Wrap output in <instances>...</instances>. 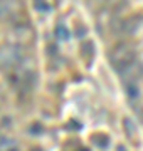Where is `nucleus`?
I'll return each instance as SVG.
<instances>
[{
    "mask_svg": "<svg viewBox=\"0 0 143 151\" xmlns=\"http://www.w3.org/2000/svg\"><path fill=\"white\" fill-rule=\"evenodd\" d=\"M110 62L113 64L118 74H125L126 70H130L133 65L136 64V55H135V50H133L131 45L121 42L116 44L115 47L110 50Z\"/></svg>",
    "mask_w": 143,
    "mask_h": 151,
    "instance_id": "obj_1",
    "label": "nucleus"
},
{
    "mask_svg": "<svg viewBox=\"0 0 143 151\" xmlns=\"http://www.w3.org/2000/svg\"><path fill=\"white\" fill-rule=\"evenodd\" d=\"M22 59V55H20V50L17 45H4V47H0V64L5 65V67H14V65L19 64V60Z\"/></svg>",
    "mask_w": 143,
    "mask_h": 151,
    "instance_id": "obj_2",
    "label": "nucleus"
},
{
    "mask_svg": "<svg viewBox=\"0 0 143 151\" xmlns=\"http://www.w3.org/2000/svg\"><path fill=\"white\" fill-rule=\"evenodd\" d=\"M125 89H126V94L130 99H138L140 96V89H138L136 82H125Z\"/></svg>",
    "mask_w": 143,
    "mask_h": 151,
    "instance_id": "obj_3",
    "label": "nucleus"
},
{
    "mask_svg": "<svg viewBox=\"0 0 143 151\" xmlns=\"http://www.w3.org/2000/svg\"><path fill=\"white\" fill-rule=\"evenodd\" d=\"M91 141H93V145L99 146V148H106V146L110 145V139H108V136L105 134H96L91 138Z\"/></svg>",
    "mask_w": 143,
    "mask_h": 151,
    "instance_id": "obj_4",
    "label": "nucleus"
},
{
    "mask_svg": "<svg viewBox=\"0 0 143 151\" xmlns=\"http://www.w3.org/2000/svg\"><path fill=\"white\" fill-rule=\"evenodd\" d=\"M54 34H56V37L59 39V40H67V39H69V30H67V27L61 25V24L56 27Z\"/></svg>",
    "mask_w": 143,
    "mask_h": 151,
    "instance_id": "obj_5",
    "label": "nucleus"
},
{
    "mask_svg": "<svg viewBox=\"0 0 143 151\" xmlns=\"http://www.w3.org/2000/svg\"><path fill=\"white\" fill-rule=\"evenodd\" d=\"M81 52H83V55H86V57L94 55V45H93V42H83V44H81Z\"/></svg>",
    "mask_w": 143,
    "mask_h": 151,
    "instance_id": "obj_6",
    "label": "nucleus"
},
{
    "mask_svg": "<svg viewBox=\"0 0 143 151\" xmlns=\"http://www.w3.org/2000/svg\"><path fill=\"white\" fill-rule=\"evenodd\" d=\"M35 9H37V10H51V7L49 5H46V4H42V2H37V4H35Z\"/></svg>",
    "mask_w": 143,
    "mask_h": 151,
    "instance_id": "obj_7",
    "label": "nucleus"
}]
</instances>
